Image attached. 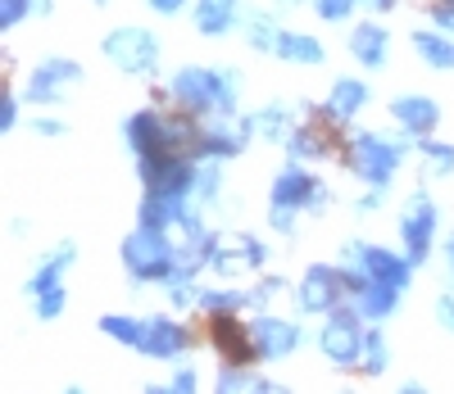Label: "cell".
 <instances>
[{
    "instance_id": "1",
    "label": "cell",
    "mask_w": 454,
    "mask_h": 394,
    "mask_svg": "<svg viewBox=\"0 0 454 394\" xmlns=\"http://www.w3.org/2000/svg\"><path fill=\"white\" fill-rule=\"evenodd\" d=\"M168 104L196 118H237L241 113V73L227 64H182L168 77Z\"/></svg>"
},
{
    "instance_id": "2",
    "label": "cell",
    "mask_w": 454,
    "mask_h": 394,
    "mask_svg": "<svg viewBox=\"0 0 454 394\" xmlns=\"http://www.w3.org/2000/svg\"><path fill=\"white\" fill-rule=\"evenodd\" d=\"M413 145H419V141L404 136L400 127L395 132H368V127H359V132H350L346 141H340V164H346V173L355 182H364L372 190H391V182L404 168Z\"/></svg>"
},
{
    "instance_id": "3",
    "label": "cell",
    "mask_w": 454,
    "mask_h": 394,
    "mask_svg": "<svg viewBox=\"0 0 454 394\" xmlns=\"http://www.w3.org/2000/svg\"><path fill=\"white\" fill-rule=\"evenodd\" d=\"M173 254H177L173 231L145 227V222H137L119 245V259L132 286H164L173 277Z\"/></svg>"
},
{
    "instance_id": "4",
    "label": "cell",
    "mask_w": 454,
    "mask_h": 394,
    "mask_svg": "<svg viewBox=\"0 0 454 394\" xmlns=\"http://www.w3.org/2000/svg\"><path fill=\"white\" fill-rule=\"evenodd\" d=\"M364 336H368V318L346 299L340 308H332L327 318L318 322L314 331V344L318 353L336 367V372H359V359H364Z\"/></svg>"
},
{
    "instance_id": "5",
    "label": "cell",
    "mask_w": 454,
    "mask_h": 394,
    "mask_svg": "<svg viewBox=\"0 0 454 394\" xmlns=\"http://www.w3.org/2000/svg\"><path fill=\"white\" fill-rule=\"evenodd\" d=\"M105 59L119 68L123 77H137V82H150L160 73V59H164V46L150 27H137V23H123V27H109L105 42H100Z\"/></svg>"
},
{
    "instance_id": "6",
    "label": "cell",
    "mask_w": 454,
    "mask_h": 394,
    "mask_svg": "<svg viewBox=\"0 0 454 394\" xmlns=\"http://www.w3.org/2000/svg\"><path fill=\"white\" fill-rule=\"evenodd\" d=\"M291 299H295L300 318H327L332 308H340V304L350 299L346 267H340V263H309L305 272H300Z\"/></svg>"
},
{
    "instance_id": "7",
    "label": "cell",
    "mask_w": 454,
    "mask_h": 394,
    "mask_svg": "<svg viewBox=\"0 0 454 394\" xmlns=\"http://www.w3.org/2000/svg\"><path fill=\"white\" fill-rule=\"evenodd\" d=\"M395 236H400V250L413 259V263H427L432 250H436V236H441V205L432 200L427 190H413L400 218H395Z\"/></svg>"
},
{
    "instance_id": "8",
    "label": "cell",
    "mask_w": 454,
    "mask_h": 394,
    "mask_svg": "<svg viewBox=\"0 0 454 394\" xmlns=\"http://www.w3.org/2000/svg\"><path fill=\"white\" fill-rule=\"evenodd\" d=\"M87 82V68L68 55H46L42 64H32L27 82H23V104H36V109H55L64 104L68 91H78Z\"/></svg>"
},
{
    "instance_id": "9",
    "label": "cell",
    "mask_w": 454,
    "mask_h": 394,
    "mask_svg": "<svg viewBox=\"0 0 454 394\" xmlns=\"http://www.w3.org/2000/svg\"><path fill=\"white\" fill-rule=\"evenodd\" d=\"M340 263L364 272V277H372V282L400 286V290H409L413 286V272H419V263H413L404 250L372 245V241H346V245H340Z\"/></svg>"
},
{
    "instance_id": "10",
    "label": "cell",
    "mask_w": 454,
    "mask_h": 394,
    "mask_svg": "<svg viewBox=\"0 0 454 394\" xmlns=\"http://www.w3.org/2000/svg\"><path fill=\"white\" fill-rule=\"evenodd\" d=\"M269 205H286V209H300V213H327V209H332V186H327L318 173H309L300 159H291V164L273 177Z\"/></svg>"
},
{
    "instance_id": "11",
    "label": "cell",
    "mask_w": 454,
    "mask_h": 394,
    "mask_svg": "<svg viewBox=\"0 0 454 394\" xmlns=\"http://www.w3.org/2000/svg\"><path fill=\"white\" fill-rule=\"evenodd\" d=\"M196 168L200 159L186 150H160L150 159H137L141 190H168V195H196Z\"/></svg>"
},
{
    "instance_id": "12",
    "label": "cell",
    "mask_w": 454,
    "mask_h": 394,
    "mask_svg": "<svg viewBox=\"0 0 454 394\" xmlns=\"http://www.w3.org/2000/svg\"><path fill=\"white\" fill-rule=\"evenodd\" d=\"M259 136L254 113H237V118H205L200 127V145H196V159H223L232 164L250 150V141Z\"/></svg>"
},
{
    "instance_id": "13",
    "label": "cell",
    "mask_w": 454,
    "mask_h": 394,
    "mask_svg": "<svg viewBox=\"0 0 454 394\" xmlns=\"http://www.w3.org/2000/svg\"><path fill=\"white\" fill-rule=\"evenodd\" d=\"M250 340H254L259 363H282V359H291V353L305 344V327H300L295 318H282V313L263 308V313L250 318Z\"/></svg>"
},
{
    "instance_id": "14",
    "label": "cell",
    "mask_w": 454,
    "mask_h": 394,
    "mask_svg": "<svg viewBox=\"0 0 454 394\" xmlns=\"http://www.w3.org/2000/svg\"><path fill=\"white\" fill-rule=\"evenodd\" d=\"M192 349H196V331L182 318H173V313H150L145 318V336H141L137 353H145L155 363H182Z\"/></svg>"
},
{
    "instance_id": "15",
    "label": "cell",
    "mask_w": 454,
    "mask_h": 394,
    "mask_svg": "<svg viewBox=\"0 0 454 394\" xmlns=\"http://www.w3.org/2000/svg\"><path fill=\"white\" fill-rule=\"evenodd\" d=\"M368 104H372V87H368V77H332L327 100H323L318 109L309 104V113H314V118H323V123H332V127H350Z\"/></svg>"
},
{
    "instance_id": "16",
    "label": "cell",
    "mask_w": 454,
    "mask_h": 394,
    "mask_svg": "<svg viewBox=\"0 0 454 394\" xmlns=\"http://www.w3.org/2000/svg\"><path fill=\"white\" fill-rule=\"evenodd\" d=\"M387 113H391V127H400L404 136H413V141H423V136H436V127H441V100H432V96H423V91H400V96H391L387 100Z\"/></svg>"
},
{
    "instance_id": "17",
    "label": "cell",
    "mask_w": 454,
    "mask_h": 394,
    "mask_svg": "<svg viewBox=\"0 0 454 394\" xmlns=\"http://www.w3.org/2000/svg\"><path fill=\"white\" fill-rule=\"evenodd\" d=\"M209 349L218 353V363H246L259 367V353L250 340V322L241 313H214L209 318Z\"/></svg>"
},
{
    "instance_id": "18",
    "label": "cell",
    "mask_w": 454,
    "mask_h": 394,
    "mask_svg": "<svg viewBox=\"0 0 454 394\" xmlns=\"http://www.w3.org/2000/svg\"><path fill=\"white\" fill-rule=\"evenodd\" d=\"M340 267H346V263H340ZM346 286H350V304L364 313L368 322L395 318L400 304H404V295H409V290H400V286H387V282L364 277V272H355V267H346Z\"/></svg>"
},
{
    "instance_id": "19",
    "label": "cell",
    "mask_w": 454,
    "mask_h": 394,
    "mask_svg": "<svg viewBox=\"0 0 454 394\" xmlns=\"http://www.w3.org/2000/svg\"><path fill=\"white\" fill-rule=\"evenodd\" d=\"M123 145L132 150V159H150V154L168 150V113L160 104H141L123 118Z\"/></svg>"
},
{
    "instance_id": "20",
    "label": "cell",
    "mask_w": 454,
    "mask_h": 394,
    "mask_svg": "<svg viewBox=\"0 0 454 394\" xmlns=\"http://www.w3.org/2000/svg\"><path fill=\"white\" fill-rule=\"evenodd\" d=\"M346 50H350V59L359 64V68H368V73H382L387 64H391V27L382 23V19H359L355 27H350V36H346Z\"/></svg>"
},
{
    "instance_id": "21",
    "label": "cell",
    "mask_w": 454,
    "mask_h": 394,
    "mask_svg": "<svg viewBox=\"0 0 454 394\" xmlns=\"http://www.w3.org/2000/svg\"><path fill=\"white\" fill-rule=\"evenodd\" d=\"M241 0H196L192 5V23L200 36H209V42H223V36L241 32Z\"/></svg>"
},
{
    "instance_id": "22",
    "label": "cell",
    "mask_w": 454,
    "mask_h": 394,
    "mask_svg": "<svg viewBox=\"0 0 454 394\" xmlns=\"http://www.w3.org/2000/svg\"><path fill=\"white\" fill-rule=\"evenodd\" d=\"M327 127L332 123H323V118H314V123H300L291 136H286V159H300V164H323V159H332V136H327Z\"/></svg>"
},
{
    "instance_id": "23",
    "label": "cell",
    "mask_w": 454,
    "mask_h": 394,
    "mask_svg": "<svg viewBox=\"0 0 454 394\" xmlns=\"http://www.w3.org/2000/svg\"><path fill=\"white\" fill-rule=\"evenodd\" d=\"M78 263V241H59L42 263H36L32 272H27V282H23V295L32 299V295H42V290H51V286H59L64 282V272Z\"/></svg>"
},
{
    "instance_id": "24",
    "label": "cell",
    "mask_w": 454,
    "mask_h": 394,
    "mask_svg": "<svg viewBox=\"0 0 454 394\" xmlns=\"http://www.w3.org/2000/svg\"><path fill=\"white\" fill-rule=\"evenodd\" d=\"M273 55H278L282 64H295V68H318V64H327V46L318 42L314 32H300V27H282Z\"/></svg>"
},
{
    "instance_id": "25",
    "label": "cell",
    "mask_w": 454,
    "mask_h": 394,
    "mask_svg": "<svg viewBox=\"0 0 454 394\" xmlns=\"http://www.w3.org/2000/svg\"><path fill=\"white\" fill-rule=\"evenodd\" d=\"M409 42H413V55H419L427 68H436V73L454 68V36L445 27H419Z\"/></svg>"
},
{
    "instance_id": "26",
    "label": "cell",
    "mask_w": 454,
    "mask_h": 394,
    "mask_svg": "<svg viewBox=\"0 0 454 394\" xmlns=\"http://www.w3.org/2000/svg\"><path fill=\"white\" fill-rule=\"evenodd\" d=\"M241 36L254 55H273L278 50V36H282V23H278V10H246L241 14Z\"/></svg>"
},
{
    "instance_id": "27",
    "label": "cell",
    "mask_w": 454,
    "mask_h": 394,
    "mask_svg": "<svg viewBox=\"0 0 454 394\" xmlns=\"http://www.w3.org/2000/svg\"><path fill=\"white\" fill-rule=\"evenodd\" d=\"M254 123H259V141H269V145H286V136L300 127L295 113H291V104H282V100L263 104V109L254 113Z\"/></svg>"
},
{
    "instance_id": "28",
    "label": "cell",
    "mask_w": 454,
    "mask_h": 394,
    "mask_svg": "<svg viewBox=\"0 0 454 394\" xmlns=\"http://www.w3.org/2000/svg\"><path fill=\"white\" fill-rule=\"evenodd\" d=\"M359 372H364V376H387V372H391V344H387V331H382V322H368Z\"/></svg>"
},
{
    "instance_id": "29",
    "label": "cell",
    "mask_w": 454,
    "mask_h": 394,
    "mask_svg": "<svg viewBox=\"0 0 454 394\" xmlns=\"http://www.w3.org/2000/svg\"><path fill=\"white\" fill-rule=\"evenodd\" d=\"M96 327H100V336H109L123 349H141V336H145V318H132V313H105Z\"/></svg>"
},
{
    "instance_id": "30",
    "label": "cell",
    "mask_w": 454,
    "mask_h": 394,
    "mask_svg": "<svg viewBox=\"0 0 454 394\" xmlns=\"http://www.w3.org/2000/svg\"><path fill=\"white\" fill-rule=\"evenodd\" d=\"M250 308V290L237 286H200V313H246Z\"/></svg>"
},
{
    "instance_id": "31",
    "label": "cell",
    "mask_w": 454,
    "mask_h": 394,
    "mask_svg": "<svg viewBox=\"0 0 454 394\" xmlns=\"http://www.w3.org/2000/svg\"><path fill=\"white\" fill-rule=\"evenodd\" d=\"M413 150H419V159H423V173H427V177H450V173H454V145H450V141L423 136Z\"/></svg>"
},
{
    "instance_id": "32",
    "label": "cell",
    "mask_w": 454,
    "mask_h": 394,
    "mask_svg": "<svg viewBox=\"0 0 454 394\" xmlns=\"http://www.w3.org/2000/svg\"><path fill=\"white\" fill-rule=\"evenodd\" d=\"M223 200V159H200L196 168V205L214 209Z\"/></svg>"
},
{
    "instance_id": "33",
    "label": "cell",
    "mask_w": 454,
    "mask_h": 394,
    "mask_svg": "<svg viewBox=\"0 0 454 394\" xmlns=\"http://www.w3.org/2000/svg\"><path fill=\"white\" fill-rule=\"evenodd\" d=\"M295 286L286 282V277H278V272H259V282L250 286V308L254 313H263V308H273L282 295H291Z\"/></svg>"
},
{
    "instance_id": "34",
    "label": "cell",
    "mask_w": 454,
    "mask_h": 394,
    "mask_svg": "<svg viewBox=\"0 0 454 394\" xmlns=\"http://www.w3.org/2000/svg\"><path fill=\"white\" fill-rule=\"evenodd\" d=\"M209 272H218V277H241V272H250V263L232 236H223V245L209 254Z\"/></svg>"
},
{
    "instance_id": "35",
    "label": "cell",
    "mask_w": 454,
    "mask_h": 394,
    "mask_svg": "<svg viewBox=\"0 0 454 394\" xmlns=\"http://www.w3.org/2000/svg\"><path fill=\"white\" fill-rule=\"evenodd\" d=\"M64 308H68V290H64V282L51 286V290H42V295H32V318H36V322H55V318H64Z\"/></svg>"
},
{
    "instance_id": "36",
    "label": "cell",
    "mask_w": 454,
    "mask_h": 394,
    "mask_svg": "<svg viewBox=\"0 0 454 394\" xmlns=\"http://www.w3.org/2000/svg\"><path fill=\"white\" fill-rule=\"evenodd\" d=\"M164 299L182 313V308H200V277H168L164 282Z\"/></svg>"
},
{
    "instance_id": "37",
    "label": "cell",
    "mask_w": 454,
    "mask_h": 394,
    "mask_svg": "<svg viewBox=\"0 0 454 394\" xmlns=\"http://www.w3.org/2000/svg\"><path fill=\"white\" fill-rule=\"evenodd\" d=\"M254 367H246V363H223L218 367V376H214V390H223V394H232V390H254Z\"/></svg>"
},
{
    "instance_id": "38",
    "label": "cell",
    "mask_w": 454,
    "mask_h": 394,
    "mask_svg": "<svg viewBox=\"0 0 454 394\" xmlns=\"http://www.w3.org/2000/svg\"><path fill=\"white\" fill-rule=\"evenodd\" d=\"M232 241L241 245V254H246V263H250V272H269V259H273V250L259 241L254 231H232Z\"/></svg>"
},
{
    "instance_id": "39",
    "label": "cell",
    "mask_w": 454,
    "mask_h": 394,
    "mask_svg": "<svg viewBox=\"0 0 454 394\" xmlns=\"http://www.w3.org/2000/svg\"><path fill=\"white\" fill-rule=\"evenodd\" d=\"M309 10H314L323 23H350L355 10H359V0H309Z\"/></svg>"
},
{
    "instance_id": "40",
    "label": "cell",
    "mask_w": 454,
    "mask_h": 394,
    "mask_svg": "<svg viewBox=\"0 0 454 394\" xmlns=\"http://www.w3.org/2000/svg\"><path fill=\"white\" fill-rule=\"evenodd\" d=\"M23 19H36V0H0V23H5V32H14Z\"/></svg>"
},
{
    "instance_id": "41",
    "label": "cell",
    "mask_w": 454,
    "mask_h": 394,
    "mask_svg": "<svg viewBox=\"0 0 454 394\" xmlns=\"http://www.w3.org/2000/svg\"><path fill=\"white\" fill-rule=\"evenodd\" d=\"M269 227L278 231V236H291L300 231V209H286V205H269Z\"/></svg>"
},
{
    "instance_id": "42",
    "label": "cell",
    "mask_w": 454,
    "mask_h": 394,
    "mask_svg": "<svg viewBox=\"0 0 454 394\" xmlns=\"http://www.w3.org/2000/svg\"><path fill=\"white\" fill-rule=\"evenodd\" d=\"M19 104H23V96L5 82V91H0V127H5V132L19 127Z\"/></svg>"
},
{
    "instance_id": "43",
    "label": "cell",
    "mask_w": 454,
    "mask_h": 394,
    "mask_svg": "<svg viewBox=\"0 0 454 394\" xmlns=\"http://www.w3.org/2000/svg\"><path fill=\"white\" fill-rule=\"evenodd\" d=\"M196 390H200V372H196V367L182 363V367L168 376V394H196Z\"/></svg>"
},
{
    "instance_id": "44",
    "label": "cell",
    "mask_w": 454,
    "mask_h": 394,
    "mask_svg": "<svg viewBox=\"0 0 454 394\" xmlns=\"http://www.w3.org/2000/svg\"><path fill=\"white\" fill-rule=\"evenodd\" d=\"M27 132H32V136H64V132H68V123H64V118H46V113H36V118H27Z\"/></svg>"
},
{
    "instance_id": "45",
    "label": "cell",
    "mask_w": 454,
    "mask_h": 394,
    "mask_svg": "<svg viewBox=\"0 0 454 394\" xmlns=\"http://www.w3.org/2000/svg\"><path fill=\"white\" fill-rule=\"evenodd\" d=\"M427 19H432V27H445V32L454 36V0H432Z\"/></svg>"
},
{
    "instance_id": "46",
    "label": "cell",
    "mask_w": 454,
    "mask_h": 394,
    "mask_svg": "<svg viewBox=\"0 0 454 394\" xmlns=\"http://www.w3.org/2000/svg\"><path fill=\"white\" fill-rule=\"evenodd\" d=\"M432 313H436V322L454 336V290H445V295H436V304H432Z\"/></svg>"
},
{
    "instance_id": "47",
    "label": "cell",
    "mask_w": 454,
    "mask_h": 394,
    "mask_svg": "<svg viewBox=\"0 0 454 394\" xmlns=\"http://www.w3.org/2000/svg\"><path fill=\"white\" fill-rule=\"evenodd\" d=\"M145 5H150V10H155L160 19H177L182 10H192V5H196V0H145Z\"/></svg>"
},
{
    "instance_id": "48",
    "label": "cell",
    "mask_w": 454,
    "mask_h": 394,
    "mask_svg": "<svg viewBox=\"0 0 454 394\" xmlns=\"http://www.w3.org/2000/svg\"><path fill=\"white\" fill-rule=\"evenodd\" d=\"M382 200H387V190H364V195H355V213H377L382 209Z\"/></svg>"
},
{
    "instance_id": "49",
    "label": "cell",
    "mask_w": 454,
    "mask_h": 394,
    "mask_svg": "<svg viewBox=\"0 0 454 394\" xmlns=\"http://www.w3.org/2000/svg\"><path fill=\"white\" fill-rule=\"evenodd\" d=\"M359 10H368V14L382 19V14H395V10H400V0H359Z\"/></svg>"
},
{
    "instance_id": "50",
    "label": "cell",
    "mask_w": 454,
    "mask_h": 394,
    "mask_svg": "<svg viewBox=\"0 0 454 394\" xmlns=\"http://www.w3.org/2000/svg\"><path fill=\"white\" fill-rule=\"evenodd\" d=\"M254 390H263V394H278V390H286V381H278V376H254Z\"/></svg>"
},
{
    "instance_id": "51",
    "label": "cell",
    "mask_w": 454,
    "mask_h": 394,
    "mask_svg": "<svg viewBox=\"0 0 454 394\" xmlns=\"http://www.w3.org/2000/svg\"><path fill=\"white\" fill-rule=\"evenodd\" d=\"M445 277H450V290H454V231L445 236Z\"/></svg>"
},
{
    "instance_id": "52",
    "label": "cell",
    "mask_w": 454,
    "mask_h": 394,
    "mask_svg": "<svg viewBox=\"0 0 454 394\" xmlns=\"http://www.w3.org/2000/svg\"><path fill=\"white\" fill-rule=\"evenodd\" d=\"M400 390H409V394H423V390H427V381H419V376H409V381H404Z\"/></svg>"
},
{
    "instance_id": "53",
    "label": "cell",
    "mask_w": 454,
    "mask_h": 394,
    "mask_svg": "<svg viewBox=\"0 0 454 394\" xmlns=\"http://www.w3.org/2000/svg\"><path fill=\"white\" fill-rule=\"evenodd\" d=\"M55 14V0H36V19H51Z\"/></svg>"
},
{
    "instance_id": "54",
    "label": "cell",
    "mask_w": 454,
    "mask_h": 394,
    "mask_svg": "<svg viewBox=\"0 0 454 394\" xmlns=\"http://www.w3.org/2000/svg\"><path fill=\"white\" fill-rule=\"evenodd\" d=\"M278 10H300V5H309V0H273Z\"/></svg>"
},
{
    "instance_id": "55",
    "label": "cell",
    "mask_w": 454,
    "mask_h": 394,
    "mask_svg": "<svg viewBox=\"0 0 454 394\" xmlns=\"http://www.w3.org/2000/svg\"><path fill=\"white\" fill-rule=\"evenodd\" d=\"M91 5H109V0H91Z\"/></svg>"
}]
</instances>
